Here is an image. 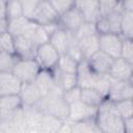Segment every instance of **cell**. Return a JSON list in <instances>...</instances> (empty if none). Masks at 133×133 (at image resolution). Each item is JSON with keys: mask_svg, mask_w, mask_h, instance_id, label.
<instances>
[{"mask_svg": "<svg viewBox=\"0 0 133 133\" xmlns=\"http://www.w3.org/2000/svg\"><path fill=\"white\" fill-rule=\"evenodd\" d=\"M97 127L103 133H124V118L116 112L113 102L105 100L95 117Z\"/></svg>", "mask_w": 133, "mask_h": 133, "instance_id": "cell-1", "label": "cell"}, {"mask_svg": "<svg viewBox=\"0 0 133 133\" xmlns=\"http://www.w3.org/2000/svg\"><path fill=\"white\" fill-rule=\"evenodd\" d=\"M41 68L34 58H19L12 69V74L22 82H33Z\"/></svg>", "mask_w": 133, "mask_h": 133, "instance_id": "cell-2", "label": "cell"}, {"mask_svg": "<svg viewBox=\"0 0 133 133\" xmlns=\"http://www.w3.org/2000/svg\"><path fill=\"white\" fill-rule=\"evenodd\" d=\"M122 8L118 5L115 10L107 14L105 16H100L96 21V28L99 34L102 33H118L121 34V19H122Z\"/></svg>", "mask_w": 133, "mask_h": 133, "instance_id": "cell-3", "label": "cell"}, {"mask_svg": "<svg viewBox=\"0 0 133 133\" xmlns=\"http://www.w3.org/2000/svg\"><path fill=\"white\" fill-rule=\"evenodd\" d=\"M59 56L60 54L57 50L48 42L36 47L34 59L42 70L52 71L56 66Z\"/></svg>", "mask_w": 133, "mask_h": 133, "instance_id": "cell-4", "label": "cell"}, {"mask_svg": "<svg viewBox=\"0 0 133 133\" xmlns=\"http://www.w3.org/2000/svg\"><path fill=\"white\" fill-rule=\"evenodd\" d=\"M98 112V107L90 106L81 100L69 104V115L68 119L76 123L86 119H92L96 117Z\"/></svg>", "mask_w": 133, "mask_h": 133, "instance_id": "cell-5", "label": "cell"}, {"mask_svg": "<svg viewBox=\"0 0 133 133\" xmlns=\"http://www.w3.org/2000/svg\"><path fill=\"white\" fill-rule=\"evenodd\" d=\"M123 36L118 33H102L99 34L100 50L108 54L112 58L121 56V49L123 44Z\"/></svg>", "mask_w": 133, "mask_h": 133, "instance_id": "cell-6", "label": "cell"}, {"mask_svg": "<svg viewBox=\"0 0 133 133\" xmlns=\"http://www.w3.org/2000/svg\"><path fill=\"white\" fill-rule=\"evenodd\" d=\"M58 14L52 7L48 0H42L39 4L36 6L34 11L31 14L29 19L35 21L36 23L46 26L49 24L57 23L58 22Z\"/></svg>", "mask_w": 133, "mask_h": 133, "instance_id": "cell-7", "label": "cell"}, {"mask_svg": "<svg viewBox=\"0 0 133 133\" xmlns=\"http://www.w3.org/2000/svg\"><path fill=\"white\" fill-rule=\"evenodd\" d=\"M133 75V62H130L123 57L114 58L110 70L108 72V76L113 80L118 81H132Z\"/></svg>", "mask_w": 133, "mask_h": 133, "instance_id": "cell-8", "label": "cell"}, {"mask_svg": "<svg viewBox=\"0 0 133 133\" xmlns=\"http://www.w3.org/2000/svg\"><path fill=\"white\" fill-rule=\"evenodd\" d=\"M22 35L29 39L35 47L49 42V34L47 33L45 27L29 18Z\"/></svg>", "mask_w": 133, "mask_h": 133, "instance_id": "cell-9", "label": "cell"}, {"mask_svg": "<svg viewBox=\"0 0 133 133\" xmlns=\"http://www.w3.org/2000/svg\"><path fill=\"white\" fill-rule=\"evenodd\" d=\"M84 18L82 16V14L80 12V10L74 6L71 9H69L68 11H65L64 14L60 15L58 17V25L60 28L75 33L76 30L80 27V25L84 22Z\"/></svg>", "mask_w": 133, "mask_h": 133, "instance_id": "cell-10", "label": "cell"}, {"mask_svg": "<svg viewBox=\"0 0 133 133\" xmlns=\"http://www.w3.org/2000/svg\"><path fill=\"white\" fill-rule=\"evenodd\" d=\"M132 96H133L132 81H118L111 79V85L107 96V100L115 102L118 100L132 99Z\"/></svg>", "mask_w": 133, "mask_h": 133, "instance_id": "cell-11", "label": "cell"}, {"mask_svg": "<svg viewBox=\"0 0 133 133\" xmlns=\"http://www.w3.org/2000/svg\"><path fill=\"white\" fill-rule=\"evenodd\" d=\"M114 58L99 50L94 55H91L87 60L90 69L98 75H108L111 63Z\"/></svg>", "mask_w": 133, "mask_h": 133, "instance_id": "cell-12", "label": "cell"}, {"mask_svg": "<svg viewBox=\"0 0 133 133\" xmlns=\"http://www.w3.org/2000/svg\"><path fill=\"white\" fill-rule=\"evenodd\" d=\"M76 75H77L78 86H80L81 88L82 87H94L95 82L99 76L90 69L86 59L79 61Z\"/></svg>", "mask_w": 133, "mask_h": 133, "instance_id": "cell-13", "label": "cell"}, {"mask_svg": "<svg viewBox=\"0 0 133 133\" xmlns=\"http://www.w3.org/2000/svg\"><path fill=\"white\" fill-rule=\"evenodd\" d=\"M75 6L80 10L86 22L96 23L101 16L98 0H75Z\"/></svg>", "mask_w": 133, "mask_h": 133, "instance_id": "cell-14", "label": "cell"}, {"mask_svg": "<svg viewBox=\"0 0 133 133\" xmlns=\"http://www.w3.org/2000/svg\"><path fill=\"white\" fill-rule=\"evenodd\" d=\"M74 33L58 27L49 37V43L57 50L59 54H65Z\"/></svg>", "mask_w": 133, "mask_h": 133, "instance_id": "cell-15", "label": "cell"}, {"mask_svg": "<svg viewBox=\"0 0 133 133\" xmlns=\"http://www.w3.org/2000/svg\"><path fill=\"white\" fill-rule=\"evenodd\" d=\"M19 96H20V99L22 101L24 108L34 106L38 102V100L42 98V95L39 90L37 89L34 82L22 83Z\"/></svg>", "mask_w": 133, "mask_h": 133, "instance_id": "cell-16", "label": "cell"}, {"mask_svg": "<svg viewBox=\"0 0 133 133\" xmlns=\"http://www.w3.org/2000/svg\"><path fill=\"white\" fill-rule=\"evenodd\" d=\"M15 53L19 58H34L36 47L25 36L19 35L14 37Z\"/></svg>", "mask_w": 133, "mask_h": 133, "instance_id": "cell-17", "label": "cell"}, {"mask_svg": "<svg viewBox=\"0 0 133 133\" xmlns=\"http://www.w3.org/2000/svg\"><path fill=\"white\" fill-rule=\"evenodd\" d=\"M77 41H78V44H79V47L81 49V52H82L84 59H88L91 55H94L96 52H98L100 50L99 33L84 36V37L79 38Z\"/></svg>", "mask_w": 133, "mask_h": 133, "instance_id": "cell-18", "label": "cell"}, {"mask_svg": "<svg viewBox=\"0 0 133 133\" xmlns=\"http://www.w3.org/2000/svg\"><path fill=\"white\" fill-rule=\"evenodd\" d=\"M53 77H54V82L55 85L60 87L62 90H66L70 88H73L78 85L77 82V75L73 73H65L59 71L57 68H54L52 70Z\"/></svg>", "mask_w": 133, "mask_h": 133, "instance_id": "cell-19", "label": "cell"}, {"mask_svg": "<svg viewBox=\"0 0 133 133\" xmlns=\"http://www.w3.org/2000/svg\"><path fill=\"white\" fill-rule=\"evenodd\" d=\"M33 82L35 83V85H36L37 89L39 90L42 97L49 94L50 90L55 85L53 73H52V71H49V70H42L41 69L39 73L37 74V76H36V78L34 79Z\"/></svg>", "mask_w": 133, "mask_h": 133, "instance_id": "cell-20", "label": "cell"}, {"mask_svg": "<svg viewBox=\"0 0 133 133\" xmlns=\"http://www.w3.org/2000/svg\"><path fill=\"white\" fill-rule=\"evenodd\" d=\"M23 108L22 101L19 95L0 96V115H5Z\"/></svg>", "mask_w": 133, "mask_h": 133, "instance_id": "cell-21", "label": "cell"}, {"mask_svg": "<svg viewBox=\"0 0 133 133\" xmlns=\"http://www.w3.org/2000/svg\"><path fill=\"white\" fill-rule=\"evenodd\" d=\"M80 100L90 106L99 107L106 100V98L100 91H98L92 87H82Z\"/></svg>", "mask_w": 133, "mask_h": 133, "instance_id": "cell-22", "label": "cell"}, {"mask_svg": "<svg viewBox=\"0 0 133 133\" xmlns=\"http://www.w3.org/2000/svg\"><path fill=\"white\" fill-rule=\"evenodd\" d=\"M22 82L11 73L8 79L4 82V84L0 88V96H12L19 95L21 90Z\"/></svg>", "mask_w": 133, "mask_h": 133, "instance_id": "cell-23", "label": "cell"}, {"mask_svg": "<svg viewBox=\"0 0 133 133\" xmlns=\"http://www.w3.org/2000/svg\"><path fill=\"white\" fill-rule=\"evenodd\" d=\"M64 119L57 118L55 116H52L50 114L42 113V119H41V131L46 132H58L62 122Z\"/></svg>", "mask_w": 133, "mask_h": 133, "instance_id": "cell-24", "label": "cell"}, {"mask_svg": "<svg viewBox=\"0 0 133 133\" xmlns=\"http://www.w3.org/2000/svg\"><path fill=\"white\" fill-rule=\"evenodd\" d=\"M78 63L79 62L77 60H75L74 58H72L70 55L60 54L59 59H58L57 64H56L55 68H57L61 72L76 74L77 73V69H78Z\"/></svg>", "mask_w": 133, "mask_h": 133, "instance_id": "cell-25", "label": "cell"}, {"mask_svg": "<svg viewBox=\"0 0 133 133\" xmlns=\"http://www.w3.org/2000/svg\"><path fill=\"white\" fill-rule=\"evenodd\" d=\"M5 17L7 20L24 17V9L20 0L5 1Z\"/></svg>", "mask_w": 133, "mask_h": 133, "instance_id": "cell-26", "label": "cell"}, {"mask_svg": "<svg viewBox=\"0 0 133 133\" xmlns=\"http://www.w3.org/2000/svg\"><path fill=\"white\" fill-rule=\"evenodd\" d=\"M121 35L126 38H132L133 36V11L122 12Z\"/></svg>", "mask_w": 133, "mask_h": 133, "instance_id": "cell-27", "label": "cell"}, {"mask_svg": "<svg viewBox=\"0 0 133 133\" xmlns=\"http://www.w3.org/2000/svg\"><path fill=\"white\" fill-rule=\"evenodd\" d=\"M19 57L15 53H9L5 51L0 52V72L11 73Z\"/></svg>", "mask_w": 133, "mask_h": 133, "instance_id": "cell-28", "label": "cell"}, {"mask_svg": "<svg viewBox=\"0 0 133 133\" xmlns=\"http://www.w3.org/2000/svg\"><path fill=\"white\" fill-rule=\"evenodd\" d=\"M28 22V18L27 17H21V18H17V19H12V20H8V28H7V32L10 33L14 37L22 35L23 31L25 29V26Z\"/></svg>", "mask_w": 133, "mask_h": 133, "instance_id": "cell-29", "label": "cell"}, {"mask_svg": "<svg viewBox=\"0 0 133 133\" xmlns=\"http://www.w3.org/2000/svg\"><path fill=\"white\" fill-rule=\"evenodd\" d=\"M114 108L116 112L123 117H131L133 116V103L132 99H125V100H118L113 102Z\"/></svg>", "mask_w": 133, "mask_h": 133, "instance_id": "cell-30", "label": "cell"}, {"mask_svg": "<svg viewBox=\"0 0 133 133\" xmlns=\"http://www.w3.org/2000/svg\"><path fill=\"white\" fill-rule=\"evenodd\" d=\"M72 132H100L95 118L81 122H72Z\"/></svg>", "mask_w": 133, "mask_h": 133, "instance_id": "cell-31", "label": "cell"}, {"mask_svg": "<svg viewBox=\"0 0 133 133\" xmlns=\"http://www.w3.org/2000/svg\"><path fill=\"white\" fill-rule=\"evenodd\" d=\"M98 33L97 31V28H96V24L92 23V22H86L84 21L80 27L76 30V32L74 33L75 37L77 39L79 38H82L84 36H88V35H91V34H96Z\"/></svg>", "mask_w": 133, "mask_h": 133, "instance_id": "cell-32", "label": "cell"}, {"mask_svg": "<svg viewBox=\"0 0 133 133\" xmlns=\"http://www.w3.org/2000/svg\"><path fill=\"white\" fill-rule=\"evenodd\" d=\"M58 16L64 14L75 6V0H48Z\"/></svg>", "mask_w": 133, "mask_h": 133, "instance_id": "cell-33", "label": "cell"}, {"mask_svg": "<svg viewBox=\"0 0 133 133\" xmlns=\"http://www.w3.org/2000/svg\"><path fill=\"white\" fill-rule=\"evenodd\" d=\"M0 47H1L2 51L9 52V53H15V41H14V36L10 33H8V32L1 33L0 34Z\"/></svg>", "mask_w": 133, "mask_h": 133, "instance_id": "cell-34", "label": "cell"}, {"mask_svg": "<svg viewBox=\"0 0 133 133\" xmlns=\"http://www.w3.org/2000/svg\"><path fill=\"white\" fill-rule=\"evenodd\" d=\"M68 55H70L72 58H74L75 60H77L78 62L83 60V55H82V52H81V49L79 47V44H78V41L77 38L75 37V35L73 36L70 45H69V48L66 50V53Z\"/></svg>", "mask_w": 133, "mask_h": 133, "instance_id": "cell-35", "label": "cell"}, {"mask_svg": "<svg viewBox=\"0 0 133 133\" xmlns=\"http://www.w3.org/2000/svg\"><path fill=\"white\" fill-rule=\"evenodd\" d=\"M124 59L133 62V43L132 38H123V44H122V49H121V56Z\"/></svg>", "mask_w": 133, "mask_h": 133, "instance_id": "cell-36", "label": "cell"}, {"mask_svg": "<svg viewBox=\"0 0 133 133\" xmlns=\"http://www.w3.org/2000/svg\"><path fill=\"white\" fill-rule=\"evenodd\" d=\"M99 1V7H100V15L105 16L107 14H110L111 11L115 10L118 1L117 0H98Z\"/></svg>", "mask_w": 133, "mask_h": 133, "instance_id": "cell-37", "label": "cell"}, {"mask_svg": "<svg viewBox=\"0 0 133 133\" xmlns=\"http://www.w3.org/2000/svg\"><path fill=\"white\" fill-rule=\"evenodd\" d=\"M80 95H81V87L78 86V85L73 87V88L63 90V92H62V97L66 101L68 104L79 101L80 100Z\"/></svg>", "mask_w": 133, "mask_h": 133, "instance_id": "cell-38", "label": "cell"}, {"mask_svg": "<svg viewBox=\"0 0 133 133\" xmlns=\"http://www.w3.org/2000/svg\"><path fill=\"white\" fill-rule=\"evenodd\" d=\"M42 0H20V2L23 5V9H24V16L29 18L31 16V14L34 11V9L36 8V6L39 4Z\"/></svg>", "mask_w": 133, "mask_h": 133, "instance_id": "cell-39", "label": "cell"}, {"mask_svg": "<svg viewBox=\"0 0 133 133\" xmlns=\"http://www.w3.org/2000/svg\"><path fill=\"white\" fill-rule=\"evenodd\" d=\"M133 132V116L124 118V133Z\"/></svg>", "mask_w": 133, "mask_h": 133, "instance_id": "cell-40", "label": "cell"}, {"mask_svg": "<svg viewBox=\"0 0 133 133\" xmlns=\"http://www.w3.org/2000/svg\"><path fill=\"white\" fill-rule=\"evenodd\" d=\"M123 11H133V0H124L119 2Z\"/></svg>", "mask_w": 133, "mask_h": 133, "instance_id": "cell-41", "label": "cell"}, {"mask_svg": "<svg viewBox=\"0 0 133 133\" xmlns=\"http://www.w3.org/2000/svg\"><path fill=\"white\" fill-rule=\"evenodd\" d=\"M7 28H8V20L6 19V17H0V34L7 32Z\"/></svg>", "mask_w": 133, "mask_h": 133, "instance_id": "cell-42", "label": "cell"}, {"mask_svg": "<svg viewBox=\"0 0 133 133\" xmlns=\"http://www.w3.org/2000/svg\"><path fill=\"white\" fill-rule=\"evenodd\" d=\"M11 75V73H7V72H0V88L1 86L4 84V82L8 79V77Z\"/></svg>", "mask_w": 133, "mask_h": 133, "instance_id": "cell-43", "label": "cell"}, {"mask_svg": "<svg viewBox=\"0 0 133 133\" xmlns=\"http://www.w3.org/2000/svg\"><path fill=\"white\" fill-rule=\"evenodd\" d=\"M0 17H5V1L0 0Z\"/></svg>", "mask_w": 133, "mask_h": 133, "instance_id": "cell-44", "label": "cell"}, {"mask_svg": "<svg viewBox=\"0 0 133 133\" xmlns=\"http://www.w3.org/2000/svg\"><path fill=\"white\" fill-rule=\"evenodd\" d=\"M117 1H118V2H122V1H124V0H117Z\"/></svg>", "mask_w": 133, "mask_h": 133, "instance_id": "cell-45", "label": "cell"}, {"mask_svg": "<svg viewBox=\"0 0 133 133\" xmlns=\"http://www.w3.org/2000/svg\"><path fill=\"white\" fill-rule=\"evenodd\" d=\"M0 52H2V49H1V47H0Z\"/></svg>", "mask_w": 133, "mask_h": 133, "instance_id": "cell-46", "label": "cell"}, {"mask_svg": "<svg viewBox=\"0 0 133 133\" xmlns=\"http://www.w3.org/2000/svg\"><path fill=\"white\" fill-rule=\"evenodd\" d=\"M4 1H7V0H4Z\"/></svg>", "mask_w": 133, "mask_h": 133, "instance_id": "cell-47", "label": "cell"}]
</instances>
